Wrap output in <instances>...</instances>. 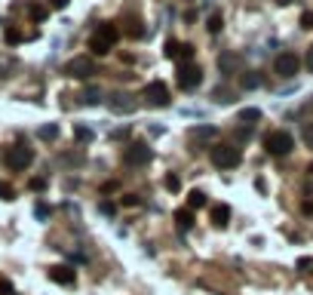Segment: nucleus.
<instances>
[{
    "label": "nucleus",
    "mask_w": 313,
    "mask_h": 295,
    "mask_svg": "<svg viewBox=\"0 0 313 295\" xmlns=\"http://www.w3.org/2000/svg\"><path fill=\"white\" fill-rule=\"evenodd\" d=\"M117 37H120V31H117V25H111V22H105V25H98V28L92 31V37H89V49H92L95 55H108V52L114 49V43H117Z\"/></svg>",
    "instance_id": "obj_1"
},
{
    "label": "nucleus",
    "mask_w": 313,
    "mask_h": 295,
    "mask_svg": "<svg viewBox=\"0 0 313 295\" xmlns=\"http://www.w3.org/2000/svg\"><path fill=\"white\" fill-rule=\"evenodd\" d=\"M34 163V151L28 148V145H9L6 151H3V166L6 169H12V172H22V169H28Z\"/></svg>",
    "instance_id": "obj_2"
},
{
    "label": "nucleus",
    "mask_w": 313,
    "mask_h": 295,
    "mask_svg": "<svg viewBox=\"0 0 313 295\" xmlns=\"http://www.w3.org/2000/svg\"><path fill=\"white\" fill-rule=\"evenodd\" d=\"M264 148H267V154H274V157H286V154H292L295 139H292L286 129H274V132H267Z\"/></svg>",
    "instance_id": "obj_3"
},
{
    "label": "nucleus",
    "mask_w": 313,
    "mask_h": 295,
    "mask_svg": "<svg viewBox=\"0 0 313 295\" xmlns=\"http://www.w3.org/2000/svg\"><path fill=\"white\" fill-rule=\"evenodd\" d=\"M240 160H243V154L237 145H212V163L218 169H234V166H240Z\"/></svg>",
    "instance_id": "obj_4"
},
{
    "label": "nucleus",
    "mask_w": 313,
    "mask_h": 295,
    "mask_svg": "<svg viewBox=\"0 0 313 295\" xmlns=\"http://www.w3.org/2000/svg\"><path fill=\"white\" fill-rule=\"evenodd\" d=\"M169 86L163 83V80H151L148 86H144V102L148 105H154V108H166L169 105Z\"/></svg>",
    "instance_id": "obj_5"
},
{
    "label": "nucleus",
    "mask_w": 313,
    "mask_h": 295,
    "mask_svg": "<svg viewBox=\"0 0 313 295\" xmlns=\"http://www.w3.org/2000/svg\"><path fill=\"white\" fill-rule=\"evenodd\" d=\"M175 80H178V86H181V89H194V86H200V83H203V71H200L197 65L184 62V65H178Z\"/></svg>",
    "instance_id": "obj_6"
},
{
    "label": "nucleus",
    "mask_w": 313,
    "mask_h": 295,
    "mask_svg": "<svg viewBox=\"0 0 313 295\" xmlns=\"http://www.w3.org/2000/svg\"><path fill=\"white\" fill-rule=\"evenodd\" d=\"M151 157H154L151 145H141V142L129 145V148H126V154H123L126 166H148V163H151Z\"/></svg>",
    "instance_id": "obj_7"
},
{
    "label": "nucleus",
    "mask_w": 313,
    "mask_h": 295,
    "mask_svg": "<svg viewBox=\"0 0 313 295\" xmlns=\"http://www.w3.org/2000/svg\"><path fill=\"white\" fill-rule=\"evenodd\" d=\"M298 68H301V58H298L295 52H280V55L274 58V71H277L280 77H295Z\"/></svg>",
    "instance_id": "obj_8"
},
{
    "label": "nucleus",
    "mask_w": 313,
    "mask_h": 295,
    "mask_svg": "<svg viewBox=\"0 0 313 295\" xmlns=\"http://www.w3.org/2000/svg\"><path fill=\"white\" fill-rule=\"evenodd\" d=\"M95 74V62L89 58V55H77L71 65H68V77H74V80H89Z\"/></svg>",
    "instance_id": "obj_9"
},
{
    "label": "nucleus",
    "mask_w": 313,
    "mask_h": 295,
    "mask_svg": "<svg viewBox=\"0 0 313 295\" xmlns=\"http://www.w3.org/2000/svg\"><path fill=\"white\" fill-rule=\"evenodd\" d=\"M166 58H178L181 65L194 58V46L191 43H178V40H166Z\"/></svg>",
    "instance_id": "obj_10"
},
{
    "label": "nucleus",
    "mask_w": 313,
    "mask_h": 295,
    "mask_svg": "<svg viewBox=\"0 0 313 295\" xmlns=\"http://www.w3.org/2000/svg\"><path fill=\"white\" fill-rule=\"evenodd\" d=\"M108 105H111V111H114V114H132V111L138 108V102H135L129 92H114Z\"/></svg>",
    "instance_id": "obj_11"
},
{
    "label": "nucleus",
    "mask_w": 313,
    "mask_h": 295,
    "mask_svg": "<svg viewBox=\"0 0 313 295\" xmlns=\"http://www.w3.org/2000/svg\"><path fill=\"white\" fill-rule=\"evenodd\" d=\"M218 68H221L224 77L240 74V68H243V55H237V52H221V55H218Z\"/></svg>",
    "instance_id": "obj_12"
},
{
    "label": "nucleus",
    "mask_w": 313,
    "mask_h": 295,
    "mask_svg": "<svg viewBox=\"0 0 313 295\" xmlns=\"http://www.w3.org/2000/svg\"><path fill=\"white\" fill-rule=\"evenodd\" d=\"M49 280L58 283V286H71V283L77 280V274H74L68 265H55V268H49Z\"/></svg>",
    "instance_id": "obj_13"
},
{
    "label": "nucleus",
    "mask_w": 313,
    "mask_h": 295,
    "mask_svg": "<svg viewBox=\"0 0 313 295\" xmlns=\"http://www.w3.org/2000/svg\"><path fill=\"white\" fill-rule=\"evenodd\" d=\"M227 222H231V206H227V203L212 206V225H215V228H227Z\"/></svg>",
    "instance_id": "obj_14"
},
{
    "label": "nucleus",
    "mask_w": 313,
    "mask_h": 295,
    "mask_svg": "<svg viewBox=\"0 0 313 295\" xmlns=\"http://www.w3.org/2000/svg\"><path fill=\"white\" fill-rule=\"evenodd\" d=\"M175 225H178L181 231H191V228H194V215H191V209H178V212H175Z\"/></svg>",
    "instance_id": "obj_15"
},
{
    "label": "nucleus",
    "mask_w": 313,
    "mask_h": 295,
    "mask_svg": "<svg viewBox=\"0 0 313 295\" xmlns=\"http://www.w3.org/2000/svg\"><path fill=\"white\" fill-rule=\"evenodd\" d=\"M206 203H209V200H206V194H203L200 188L187 194V206H191V209H200V206H206Z\"/></svg>",
    "instance_id": "obj_16"
},
{
    "label": "nucleus",
    "mask_w": 313,
    "mask_h": 295,
    "mask_svg": "<svg viewBox=\"0 0 313 295\" xmlns=\"http://www.w3.org/2000/svg\"><path fill=\"white\" fill-rule=\"evenodd\" d=\"M258 86H261V74H258V71L243 74V89H258Z\"/></svg>",
    "instance_id": "obj_17"
},
{
    "label": "nucleus",
    "mask_w": 313,
    "mask_h": 295,
    "mask_svg": "<svg viewBox=\"0 0 313 295\" xmlns=\"http://www.w3.org/2000/svg\"><path fill=\"white\" fill-rule=\"evenodd\" d=\"M80 99H83V105H98V102H101V89L89 86V89H86V92H83Z\"/></svg>",
    "instance_id": "obj_18"
},
{
    "label": "nucleus",
    "mask_w": 313,
    "mask_h": 295,
    "mask_svg": "<svg viewBox=\"0 0 313 295\" xmlns=\"http://www.w3.org/2000/svg\"><path fill=\"white\" fill-rule=\"evenodd\" d=\"M74 139H77V142H92L95 132H92L89 126H74Z\"/></svg>",
    "instance_id": "obj_19"
},
{
    "label": "nucleus",
    "mask_w": 313,
    "mask_h": 295,
    "mask_svg": "<svg viewBox=\"0 0 313 295\" xmlns=\"http://www.w3.org/2000/svg\"><path fill=\"white\" fill-rule=\"evenodd\" d=\"M37 135H40L43 142H52V139L58 135V126H55V123H49V126H40V132H37Z\"/></svg>",
    "instance_id": "obj_20"
},
{
    "label": "nucleus",
    "mask_w": 313,
    "mask_h": 295,
    "mask_svg": "<svg viewBox=\"0 0 313 295\" xmlns=\"http://www.w3.org/2000/svg\"><path fill=\"white\" fill-rule=\"evenodd\" d=\"M28 12H31V18H34V22H43V18H46V6H43V3H31V9H28Z\"/></svg>",
    "instance_id": "obj_21"
},
{
    "label": "nucleus",
    "mask_w": 313,
    "mask_h": 295,
    "mask_svg": "<svg viewBox=\"0 0 313 295\" xmlns=\"http://www.w3.org/2000/svg\"><path fill=\"white\" fill-rule=\"evenodd\" d=\"M240 120H243V123H249V120H261V111H258V108H246V111H240Z\"/></svg>",
    "instance_id": "obj_22"
},
{
    "label": "nucleus",
    "mask_w": 313,
    "mask_h": 295,
    "mask_svg": "<svg viewBox=\"0 0 313 295\" xmlns=\"http://www.w3.org/2000/svg\"><path fill=\"white\" fill-rule=\"evenodd\" d=\"M0 200H15V188L9 182H0Z\"/></svg>",
    "instance_id": "obj_23"
},
{
    "label": "nucleus",
    "mask_w": 313,
    "mask_h": 295,
    "mask_svg": "<svg viewBox=\"0 0 313 295\" xmlns=\"http://www.w3.org/2000/svg\"><path fill=\"white\" fill-rule=\"evenodd\" d=\"M206 28H209V34H218V31H221V15H218V12H212Z\"/></svg>",
    "instance_id": "obj_24"
},
{
    "label": "nucleus",
    "mask_w": 313,
    "mask_h": 295,
    "mask_svg": "<svg viewBox=\"0 0 313 295\" xmlns=\"http://www.w3.org/2000/svg\"><path fill=\"white\" fill-rule=\"evenodd\" d=\"M22 40H25V34L18 28H6V43H22Z\"/></svg>",
    "instance_id": "obj_25"
},
{
    "label": "nucleus",
    "mask_w": 313,
    "mask_h": 295,
    "mask_svg": "<svg viewBox=\"0 0 313 295\" xmlns=\"http://www.w3.org/2000/svg\"><path fill=\"white\" fill-rule=\"evenodd\" d=\"M191 135H194V139H212V135H215V129H212V126H200V129H194Z\"/></svg>",
    "instance_id": "obj_26"
},
{
    "label": "nucleus",
    "mask_w": 313,
    "mask_h": 295,
    "mask_svg": "<svg viewBox=\"0 0 313 295\" xmlns=\"http://www.w3.org/2000/svg\"><path fill=\"white\" fill-rule=\"evenodd\" d=\"M298 271H301V274H310L313 271V259H298Z\"/></svg>",
    "instance_id": "obj_27"
},
{
    "label": "nucleus",
    "mask_w": 313,
    "mask_h": 295,
    "mask_svg": "<svg viewBox=\"0 0 313 295\" xmlns=\"http://www.w3.org/2000/svg\"><path fill=\"white\" fill-rule=\"evenodd\" d=\"M166 188H169V191H181V179H178V175H169V179H166Z\"/></svg>",
    "instance_id": "obj_28"
},
{
    "label": "nucleus",
    "mask_w": 313,
    "mask_h": 295,
    "mask_svg": "<svg viewBox=\"0 0 313 295\" xmlns=\"http://www.w3.org/2000/svg\"><path fill=\"white\" fill-rule=\"evenodd\" d=\"M301 28H307V31L313 28V12H310V9H307V12L301 15Z\"/></svg>",
    "instance_id": "obj_29"
},
{
    "label": "nucleus",
    "mask_w": 313,
    "mask_h": 295,
    "mask_svg": "<svg viewBox=\"0 0 313 295\" xmlns=\"http://www.w3.org/2000/svg\"><path fill=\"white\" fill-rule=\"evenodd\" d=\"M98 209H101L105 215H114V203H111V200H101V203H98Z\"/></svg>",
    "instance_id": "obj_30"
},
{
    "label": "nucleus",
    "mask_w": 313,
    "mask_h": 295,
    "mask_svg": "<svg viewBox=\"0 0 313 295\" xmlns=\"http://www.w3.org/2000/svg\"><path fill=\"white\" fill-rule=\"evenodd\" d=\"M34 212H37V219H49V206H46V203H37Z\"/></svg>",
    "instance_id": "obj_31"
},
{
    "label": "nucleus",
    "mask_w": 313,
    "mask_h": 295,
    "mask_svg": "<svg viewBox=\"0 0 313 295\" xmlns=\"http://www.w3.org/2000/svg\"><path fill=\"white\" fill-rule=\"evenodd\" d=\"M0 295H12V283L9 280H0Z\"/></svg>",
    "instance_id": "obj_32"
},
{
    "label": "nucleus",
    "mask_w": 313,
    "mask_h": 295,
    "mask_svg": "<svg viewBox=\"0 0 313 295\" xmlns=\"http://www.w3.org/2000/svg\"><path fill=\"white\" fill-rule=\"evenodd\" d=\"M71 0H49V9H65Z\"/></svg>",
    "instance_id": "obj_33"
},
{
    "label": "nucleus",
    "mask_w": 313,
    "mask_h": 295,
    "mask_svg": "<svg viewBox=\"0 0 313 295\" xmlns=\"http://www.w3.org/2000/svg\"><path fill=\"white\" fill-rule=\"evenodd\" d=\"M304 142L313 148V126H304Z\"/></svg>",
    "instance_id": "obj_34"
},
{
    "label": "nucleus",
    "mask_w": 313,
    "mask_h": 295,
    "mask_svg": "<svg viewBox=\"0 0 313 295\" xmlns=\"http://www.w3.org/2000/svg\"><path fill=\"white\" fill-rule=\"evenodd\" d=\"M31 188H34V191H43V188H46V182H43V179H34V182H31Z\"/></svg>",
    "instance_id": "obj_35"
},
{
    "label": "nucleus",
    "mask_w": 313,
    "mask_h": 295,
    "mask_svg": "<svg viewBox=\"0 0 313 295\" xmlns=\"http://www.w3.org/2000/svg\"><path fill=\"white\" fill-rule=\"evenodd\" d=\"M301 209H304L307 215H313V200H304V203H301Z\"/></svg>",
    "instance_id": "obj_36"
},
{
    "label": "nucleus",
    "mask_w": 313,
    "mask_h": 295,
    "mask_svg": "<svg viewBox=\"0 0 313 295\" xmlns=\"http://www.w3.org/2000/svg\"><path fill=\"white\" fill-rule=\"evenodd\" d=\"M123 203H126V206H135V203H138V197H132V194H126V197H123Z\"/></svg>",
    "instance_id": "obj_37"
},
{
    "label": "nucleus",
    "mask_w": 313,
    "mask_h": 295,
    "mask_svg": "<svg viewBox=\"0 0 313 295\" xmlns=\"http://www.w3.org/2000/svg\"><path fill=\"white\" fill-rule=\"evenodd\" d=\"M307 68L313 71V46H310V52H307Z\"/></svg>",
    "instance_id": "obj_38"
},
{
    "label": "nucleus",
    "mask_w": 313,
    "mask_h": 295,
    "mask_svg": "<svg viewBox=\"0 0 313 295\" xmlns=\"http://www.w3.org/2000/svg\"><path fill=\"white\" fill-rule=\"evenodd\" d=\"M277 3H280V6H289V3H292V0H277Z\"/></svg>",
    "instance_id": "obj_39"
},
{
    "label": "nucleus",
    "mask_w": 313,
    "mask_h": 295,
    "mask_svg": "<svg viewBox=\"0 0 313 295\" xmlns=\"http://www.w3.org/2000/svg\"><path fill=\"white\" fill-rule=\"evenodd\" d=\"M307 172H310V175H313V166H307Z\"/></svg>",
    "instance_id": "obj_40"
}]
</instances>
